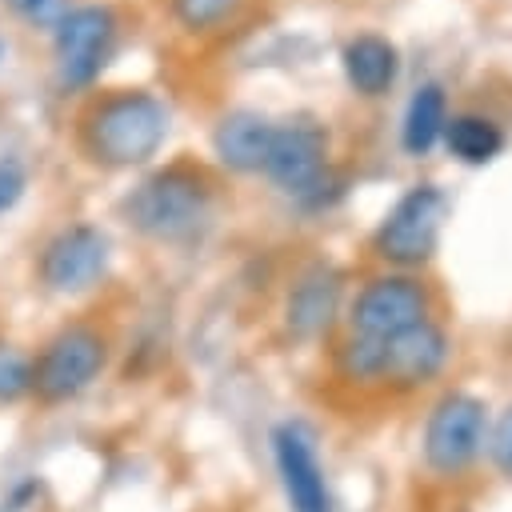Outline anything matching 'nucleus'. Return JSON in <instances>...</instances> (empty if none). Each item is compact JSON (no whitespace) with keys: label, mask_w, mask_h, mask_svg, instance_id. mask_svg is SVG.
I'll return each instance as SVG.
<instances>
[{"label":"nucleus","mask_w":512,"mask_h":512,"mask_svg":"<svg viewBox=\"0 0 512 512\" xmlns=\"http://www.w3.org/2000/svg\"><path fill=\"white\" fill-rule=\"evenodd\" d=\"M76 136L92 164L140 168L168 140V108L148 88H116L84 108Z\"/></svg>","instance_id":"1"},{"label":"nucleus","mask_w":512,"mask_h":512,"mask_svg":"<svg viewBox=\"0 0 512 512\" xmlns=\"http://www.w3.org/2000/svg\"><path fill=\"white\" fill-rule=\"evenodd\" d=\"M216 212V188L204 168L196 164H168L152 176H144L124 200L120 216L156 244H192L208 232Z\"/></svg>","instance_id":"2"},{"label":"nucleus","mask_w":512,"mask_h":512,"mask_svg":"<svg viewBox=\"0 0 512 512\" xmlns=\"http://www.w3.org/2000/svg\"><path fill=\"white\" fill-rule=\"evenodd\" d=\"M112 340L96 320H64L32 352V392L36 408H64L80 400L108 368Z\"/></svg>","instance_id":"3"},{"label":"nucleus","mask_w":512,"mask_h":512,"mask_svg":"<svg viewBox=\"0 0 512 512\" xmlns=\"http://www.w3.org/2000/svg\"><path fill=\"white\" fill-rule=\"evenodd\" d=\"M108 268H112V236L92 220H76V224L56 228L32 260L36 284L44 292L68 296V300L100 288Z\"/></svg>","instance_id":"4"},{"label":"nucleus","mask_w":512,"mask_h":512,"mask_svg":"<svg viewBox=\"0 0 512 512\" xmlns=\"http://www.w3.org/2000/svg\"><path fill=\"white\" fill-rule=\"evenodd\" d=\"M48 36H52V60H56L60 88L88 92L100 80L104 64L112 60L120 20L108 4H72Z\"/></svg>","instance_id":"5"},{"label":"nucleus","mask_w":512,"mask_h":512,"mask_svg":"<svg viewBox=\"0 0 512 512\" xmlns=\"http://www.w3.org/2000/svg\"><path fill=\"white\" fill-rule=\"evenodd\" d=\"M448 216V196L436 184H412L384 216V224L376 228V252L388 264L412 268L424 264L436 252L440 228Z\"/></svg>","instance_id":"6"},{"label":"nucleus","mask_w":512,"mask_h":512,"mask_svg":"<svg viewBox=\"0 0 512 512\" xmlns=\"http://www.w3.org/2000/svg\"><path fill=\"white\" fill-rule=\"evenodd\" d=\"M488 444V408L468 392H448L436 400L424 424V460L440 476L464 472Z\"/></svg>","instance_id":"7"},{"label":"nucleus","mask_w":512,"mask_h":512,"mask_svg":"<svg viewBox=\"0 0 512 512\" xmlns=\"http://www.w3.org/2000/svg\"><path fill=\"white\" fill-rule=\"evenodd\" d=\"M260 172L288 196L312 192L328 172V128L304 112L288 116L284 124H272V140Z\"/></svg>","instance_id":"8"},{"label":"nucleus","mask_w":512,"mask_h":512,"mask_svg":"<svg viewBox=\"0 0 512 512\" xmlns=\"http://www.w3.org/2000/svg\"><path fill=\"white\" fill-rule=\"evenodd\" d=\"M428 320V292L412 276H376L352 300V336L388 340Z\"/></svg>","instance_id":"9"},{"label":"nucleus","mask_w":512,"mask_h":512,"mask_svg":"<svg viewBox=\"0 0 512 512\" xmlns=\"http://www.w3.org/2000/svg\"><path fill=\"white\" fill-rule=\"evenodd\" d=\"M272 460H276V472H280V484H284L292 512H336L320 456H316V444H312L304 424L284 420L272 428Z\"/></svg>","instance_id":"10"},{"label":"nucleus","mask_w":512,"mask_h":512,"mask_svg":"<svg viewBox=\"0 0 512 512\" xmlns=\"http://www.w3.org/2000/svg\"><path fill=\"white\" fill-rule=\"evenodd\" d=\"M448 360V336L432 324L420 320L388 340H380V380L396 388H416L428 384Z\"/></svg>","instance_id":"11"},{"label":"nucleus","mask_w":512,"mask_h":512,"mask_svg":"<svg viewBox=\"0 0 512 512\" xmlns=\"http://www.w3.org/2000/svg\"><path fill=\"white\" fill-rule=\"evenodd\" d=\"M336 308H340V272L332 264H312L296 276V284L288 292V304H284L288 332L300 340H312V336L328 332Z\"/></svg>","instance_id":"12"},{"label":"nucleus","mask_w":512,"mask_h":512,"mask_svg":"<svg viewBox=\"0 0 512 512\" xmlns=\"http://www.w3.org/2000/svg\"><path fill=\"white\" fill-rule=\"evenodd\" d=\"M268 140H272V120L256 108H232L216 120L212 128V156L228 168V172H260L264 156H268Z\"/></svg>","instance_id":"13"},{"label":"nucleus","mask_w":512,"mask_h":512,"mask_svg":"<svg viewBox=\"0 0 512 512\" xmlns=\"http://www.w3.org/2000/svg\"><path fill=\"white\" fill-rule=\"evenodd\" d=\"M340 68H344V80L360 92V96H380L396 84V72H400V52L388 36H376V32H360L344 44L340 52Z\"/></svg>","instance_id":"14"},{"label":"nucleus","mask_w":512,"mask_h":512,"mask_svg":"<svg viewBox=\"0 0 512 512\" xmlns=\"http://www.w3.org/2000/svg\"><path fill=\"white\" fill-rule=\"evenodd\" d=\"M448 124V96L440 84H420L408 96L404 120H400V148L408 156H428Z\"/></svg>","instance_id":"15"},{"label":"nucleus","mask_w":512,"mask_h":512,"mask_svg":"<svg viewBox=\"0 0 512 512\" xmlns=\"http://www.w3.org/2000/svg\"><path fill=\"white\" fill-rule=\"evenodd\" d=\"M448 152L460 160V164H488L500 156L504 148V132L500 124H492L488 116H476V112H460L444 124V136Z\"/></svg>","instance_id":"16"},{"label":"nucleus","mask_w":512,"mask_h":512,"mask_svg":"<svg viewBox=\"0 0 512 512\" xmlns=\"http://www.w3.org/2000/svg\"><path fill=\"white\" fill-rule=\"evenodd\" d=\"M28 392H32V352L0 336V404L4 408L24 404Z\"/></svg>","instance_id":"17"},{"label":"nucleus","mask_w":512,"mask_h":512,"mask_svg":"<svg viewBox=\"0 0 512 512\" xmlns=\"http://www.w3.org/2000/svg\"><path fill=\"white\" fill-rule=\"evenodd\" d=\"M240 0H172V16L188 32H212L236 16Z\"/></svg>","instance_id":"18"},{"label":"nucleus","mask_w":512,"mask_h":512,"mask_svg":"<svg viewBox=\"0 0 512 512\" xmlns=\"http://www.w3.org/2000/svg\"><path fill=\"white\" fill-rule=\"evenodd\" d=\"M0 4L8 8L12 20H20L28 28H40V32H52L64 20V12L72 8V0H0Z\"/></svg>","instance_id":"19"},{"label":"nucleus","mask_w":512,"mask_h":512,"mask_svg":"<svg viewBox=\"0 0 512 512\" xmlns=\"http://www.w3.org/2000/svg\"><path fill=\"white\" fill-rule=\"evenodd\" d=\"M44 496V480L36 472H20L8 488H4V500H0V512H32Z\"/></svg>","instance_id":"20"},{"label":"nucleus","mask_w":512,"mask_h":512,"mask_svg":"<svg viewBox=\"0 0 512 512\" xmlns=\"http://www.w3.org/2000/svg\"><path fill=\"white\" fill-rule=\"evenodd\" d=\"M28 188V176L16 160H0V212H12Z\"/></svg>","instance_id":"21"},{"label":"nucleus","mask_w":512,"mask_h":512,"mask_svg":"<svg viewBox=\"0 0 512 512\" xmlns=\"http://www.w3.org/2000/svg\"><path fill=\"white\" fill-rule=\"evenodd\" d=\"M488 452H492L496 468L512 476V408H508V412L496 420V428H492V440H488Z\"/></svg>","instance_id":"22"},{"label":"nucleus","mask_w":512,"mask_h":512,"mask_svg":"<svg viewBox=\"0 0 512 512\" xmlns=\"http://www.w3.org/2000/svg\"><path fill=\"white\" fill-rule=\"evenodd\" d=\"M0 64H4V36H0Z\"/></svg>","instance_id":"23"}]
</instances>
